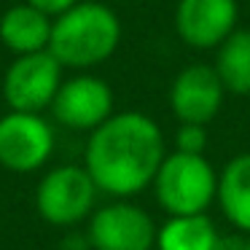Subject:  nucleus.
I'll return each instance as SVG.
<instances>
[{"label": "nucleus", "instance_id": "obj_1", "mask_svg": "<svg viewBox=\"0 0 250 250\" xmlns=\"http://www.w3.org/2000/svg\"><path fill=\"white\" fill-rule=\"evenodd\" d=\"M164 159L167 148L159 124L140 110H124L89 135L83 167L103 194L126 199L153 186Z\"/></svg>", "mask_w": 250, "mask_h": 250}, {"label": "nucleus", "instance_id": "obj_2", "mask_svg": "<svg viewBox=\"0 0 250 250\" xmlns=\"http://www.w3.org/2000/svg\"><path fill=\"white\" fill-rule=\"evenodd\" d=\"M121 41V22L113 8L103 3H78L67 14L51 22V41L49 51L62 67L86 70L119 49Z\"/></svg>", "mask_w": 250, "mask_h": 250}, {"label": "nucleus", "instance_id": "obj_3", "mask_svg": "<svg viewBox=\"0 0 250 250\" xmlns=\"http://www.w3.org/2000/svg\"><path fill=\"white\" fill-rule=\"evenodd\" d=\"M153 194L169 218L205 215L218 199V172L205 156L167 153L153 180Z\"/></svg>", "mask_w": 250, "mask_h": 250}, {"label": "nucleus", "instance_id": "obj_4", "mask_svg": "<svg viewBox=\"0 0 250 250\" xmlns=\"http://www.w3.org/2000/svg\"><path fill=\"white\" fill-rule=\"evenodd\" d=\"M97 194L100 188L94 186L86 167L62 164L41 178L35 188V210L51 226L70 229L92 218Z\"/></svg>", "mask_w": 250, "mask_h": 250}, {"label": "nucleus", "instance_id": "obj_5", "mask_svg": "<svg viewBox=\"0 0 250 250\" xmlns=\"http://www.w3.org/2000/svg\"><path fill=\"white\" fill-rule=\"evenodd\" d=\"M62 86V65L49 49L11 62L3 78V97L14 113H38L51 108Z\"/></svg>", "mask_w": 250, "mask_h": 250}, {"label": "nucleus", "instance_id": "obj_6", "mask_svg": "<svg viewBox=\"0 0 250 250\" xmlns=\"http://www.w3.org/2000/svg\"><path fill=\"white\" fill-rule=\"evenodd\" d=\"M156 223L132 202H110L92 212L86 242L92 250H151L156 245Z\"/></svg>", "mask_w": 250, "mask_h": 250}, {"label": "nucleus", "instance_id": "obj_7", "mask_svg": "<svg viewBox=\"0 0 250 250\" xmlns=\"http://www.w3.org/2000/svg\"><path fill=\"white\" fill-rule=\"evenodd\" d=\"M54 153V129L38 113H6L0 119V167L35 172Z\"/></svg>", "mask_w": 250, "mask_h": 250}, {"label": "nucleus", "instance_id": "obj_8", "mask_svg": "<svg viewBox=\"0 0 250 250\" xmlns=\"http://www.w3.org/2000/svg\"><path fill=\"white\" fill-rule=\"evenodd\" d=\"M51 113L62 126L92 135L113 116V92L97 76H76L62 81Z\"/></svg>", "mask_w": 250, "mask_h": 250}, {"label": "nucleus", "instance_id": "obj_9", "mask_svg": "<svg viewBox=\"0 0 250 250\" xmlns=\"http://www.w3.org/2000/svg\"><path fill=\"white\" fill-rule=\"evenodd\" d=\"M226 97L212 65H188L175 76L169 86V108L180 124L207 126L218 116Z\"/></svg>", "mask_w": 250, "mask_h": 250}, {"label": "nucleus", "instance_id": "obj_10", "mask_svg": "<svg viewBox=\"0 0 250 250\" xmlns=\"http://www.w3.org/2000/svg\"><path fill=\"white\" fill-rule=\"evenodd\" d=\"M237 0H178L175 30L191 49H218L237 30Z\"/></svg>", "mask_w": 250, "mask_h": 250}, {"label": "nucleus", "instance_id": "obj_11", "mask_svg": "<svg viewBox=\"0 0 250 250\" xmlns=\"http://www.w3.org/2000/svg\"><path fill=\"white\" fill-rule=\"evenodd\" d=\"M0 41L17 57L46 51L51 41V19L27 3L14 6L0 17Z\"/></svg>", "mask_w": 250, "mask_h": 250}, {"label": "nucleus", "instance_id": "obj_12", "mask_svg": "<svg viewBox=\"0 0 250 250\" xmlns=\"http://www.w3.org/2000/svg\"><path fill=\"white\" fill-rule=\"evenodd\" d=\"M218 205L234 229L250 234V153H237L218 175Z\"/></svg>", "mask_w": 250, "mask_h": 250}, {"label": "nucleus", "instance_id": "obj_13", "mask_svg": "<svg viewBox=\"0 0 250 250\" xmlns=\"http://www.w3.org/2000/svg\"><path fill=\"white\" fill-rule=\"evenodd\" d=\"M218 229L207 215L167 218L156 231L159 250H215Z\"/></svg>", "mask_w": 250, "mask_h": 250}, {"label": "nucleus", "instance_id": "obj_14", "mask_svg": "<svg viewBox=\"0 0 250 250\" xmlns=\"http://www.w3.org/2000/svg\"><path fill=\"white\" fill-rule=\"evenodd\" d=\"M215 54V73L231 94H250V30H234Z\"/></svg>", "mask_w": 250, "mask_h": 250}, {"label": "nucleus", "instance_id": "obj_15", "mask_svg": "<svg viewBox=\"0 0 250 250\" xmlns=\"http://www.w3.org/2000/svg\"><path fill=\"white\" fill-rule=\"evenodd\" d=\"M207 148V129L199 124H180L175 132V151L191 153V156H205Z\"/></svg>", "mask_w": 250, "mask_h": 250}, {"label": "nucleus", "instance_id": "obj_16", "mask_svg": "<svg viewBox=\"0 0 250 250\" xmlns=\"http://www.w3.org/2000/svg\"><path fill=\"white\" fill-rule=\"evenodd\" d=\"M27 6L38 8L41 14H46V17H62V14H67L73 6H78V0H27Z\"/></svg>", "mask_w": 250, "mask_h": 250}, {"label": "nucleus", "instance_id": "obj_17", "mask_svg": "<svg viewBox=\"0 0 250 250\" xmlns=\"http://www.w3.org/2000/svg\"><path fill=\"white\" fill-rule=\"evenodd\" d=\"M248 248V239L242 237H218L215 250H245Z\"/></svg>", "mask_w": 250, "mask_h": 250}, {"label": "nucleus", "instance_id": "obj_18", "mask_svg": "<svg viewBox=\"0 0 250 250\" xmlns=\"http://www.w3.org/2000/svg\"><path fill=\"white\" fill-rule=\"evenodd\" d=\"M245 250H250V239H248V248H245Z\"/></svg>", "mask_w": 250, "mask_h": 250}]
</instances>
